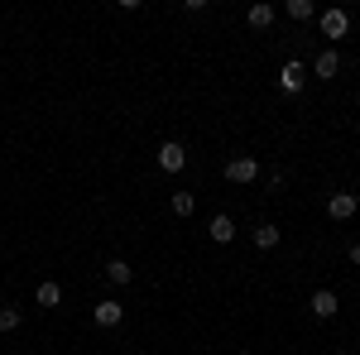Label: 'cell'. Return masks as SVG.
Returning <instances> with one entry per match:
<instances>
[{
    "label": "cell",
    "instance_id": "1",
    "mask_svg": "<svg viewBox=\"0 0 360 355\" xmlns=\"http://www.w3.org/2000/svg\"><path fill=\"white\" fill-rule=\"evenodd\" d=\"M159 168H164V173H183V168H188V149H183L178 139L159 144Z\"/></svg>",
    "mask_w": 360,
    "mask_h": 355
},
{
    "label": "cell",
    "instance_id": "2",
    "mask_svg": "<svg viewBox=\"0 0 360 355\" xmlns=\"http://www.w3.org/2000/svg\"><path fill=\"white\" fill-rule=\"evenodd\" d=\"M226 178H231V183H255V178H259V164H255L250 154H236V159H226Z\"/></svg>",
    "mask_w": 360,
    "mask_h": 355
},
{
    "label": "cell",
    "instance_id": "3",
    "mask_svg": "<svg viewBox=\"0 0 360 355\" xmlns=\"http://www.w3.org/2000/svg\"><path fill=\"white\" fill-rule=\"evenodd\" d=\"M356 212H360L356 192H332V202H327V217H332V221H351Z\"/></svg>",
    "mask_w": 360,
    "mask_h": 355
},
{
    "label": "cell",
    "instance_id": "4",
    "mask_svg": "<svg viewBox=\"0 0 360 355\" xmlns=\"http://www.w3.org/2000/svg\"><path fill=\"white\" fill-rule=\"evenodd\" d=\"M120 317H125V307H120L115 298H106V302L91 307V322H96V327H120Z\"/></svg>",
    "mask_w": 360,
    "mask_h": 355
},
{
    "label": "cell",
    "instance_id": "5",
    "mask_svg": "<svg viewBox=\"0 0 360 355\" xmlns=\"http://www.w3.org/2000/svg\"><path fill=\"white\" fill-rule=\"evenodd\" d=\"M303 82H307V67H303V63H283V72H278V86H283L288 96H298V91H303Z\"/></svg>",
    "mask_w": 360,
    "mask_h": 355
},
{
    "label": "cell",
    "instance_id": "6",
    "mask_svg": "<svg viewBox=\"0 0 360 355\" xmlns=\"http://www.w3.org/2000/svg\"><path fill=\"white\" fill-rule=\"evenodd\" d=\"M346 29H351V15L346 10H322V34L327 39H346Z\"/></svg>",
    "mask_w": 360,
    "mask_h": 355
},
{
    "label": "cell",
    "instance_id": "7",
    "mask_svg": "<svg viewBox=\"0 0 360 355\" xmlns=\"http://www.w3.org/2000/svg\"><path fill=\"white\" fill-rule=\"evenodd\" d=\"M307 307H312V317H322V322H327V317H336V307H341V302H336V293H332V288H317Z\"/></svg>",
    "mask_w": 360,
    "mask_h": 355
},
{
    "label": "cell",
    "instance_id": "8",
    "mask_svg": "<svg viewBox=\"0 0 360 355\" xmlns=\"http://www.w3.org/2000/svg\"><path fill=\"white\" fill-rule=\"evenodd\" d=\"M207 235H212L217 245H231V240H236V221H231V217H217L212 226H207Z\"/></svg>",
    "mask_w": 360,
    "mask_h": 355
},
{
    "label": "cell",
    "instance_id": "9",
    "mask_svg": "<svg viewBox=\"0 0 360 355\" xmlns=\"http://www.w3.org/2000/svg\"><path fill=\"white\" fill-rule=\"evenodd\" d=\"M312 72H317V77H336V72H341V53H336V49H327V53H317V63H312Z\"/></svg>",
    "mask_w": 360,
    "mask_h": 355
},
{
    "label": "cell",
    "instance_id": "10",
    "mask_svg": "<svg viewBox=\"0 0 360 355\" xmlns=\"http://www.w3.org/2000/svg\"><path fill=\"white\" fill-rule=\"evenodd\" d=\"M245 20H250L255 29H269V25H274V5H264V0H259V5H250Z\"/></svg>",
    "mask_w": 360,
    "mask_h": 355
},
{
    "label": "cell",
    "instance_id": "11",
    "mask_svg": "<svg viewBox=\"0 0 360 355\" xmlns=\"http://www.w3.org/2000/svg\"><path fill=\"white\" fill-rule=\"evenodd\" d=\"M168 207H173V217H193V212H197V197H193V192H173V202H168Z\"/></svg>",
    "mask_w": 360,
    "mask_h": 355
},
{
    "label": "cell",
    "instance_id": "12",
    "mask_svg": "<svg viewBox=\"0 0 360 355\" xmlns=\"http://www.w3.org/2000/svg\"><path fill=\"white\" fill-rule=\"evenodd\" d=\"M106 278H111L115 288H120V283H130V278H135V269H130L125 259H111V264H106Z\"/></svg>",
    "mask_w": 360,
    "mask_h": 355
},
{
    "label": "cell",
    "instance_id": "13",
    "mask_svg": "<svg viewBox=\"0 0 360 355\" xmlns=\"http://www.w3.org/2000/svg\"><path fill=\"white\" fill-rule=\"evenodd\" d=\"M63 302V288L58 283H39V307H58Z\"/></svg>",
    "mask_w": 360,
    "mask_h": 355
},
{
    "label": "cell",
    "instance_id": "14",
    "mask_svg": "<svg viewBox=\"0 0 360 355\" xmlns=\"http://www.w3.org/2000/svg\"><path fill=\"white\" fill-rule=\"evenodd\" d=\"M312 15H317V10H312V0H288V20H298V25H303V20H312Z\"/></svg>",
    "mask_w": 360,
    "mask_h": 355
},
{
    "label": "cell",
    "instance_id": "15",
    "mask_svg": "<svg viewBox=\"0 0 360 355\" xmlns=\"http://www.w3.org/2000/svg\"><path fill=\"white\" fill-rule=\"evenodd\" d=\"M255 245H259V250H274L278 245V226H259V231H255Z\"/></svg>",
    "mask_w": 360,
    "mask_h": 355
},
{
    "label": "cell",
    "instance_id": "16",
    "mask_svg": "<svg viewBox=\"0 0 360 355\" xmlns=\"http://www.w3.org/2000/svg\"><path fill=\"white\" fill-rule=\"evenodd\" d=\"M20 327V307H0V331H15Z\"/></svg>",
    "mask_w": 360,
    "mask_h": 355
},
{
    "label": "cell",
    "instance_id": "17",
    "mask_svg": "<svg viewBox=\"0 0 360 355\" xmlns=\"http://www.w3.org/2000/svg\"><path fill=\"white\" fill-rule=\"evenodd\" d=\"M351 264H356V269H360V245H351Z\"/></svg>",
    "mask_w": 360,
    "mask_h": 355
}]
</instances>
